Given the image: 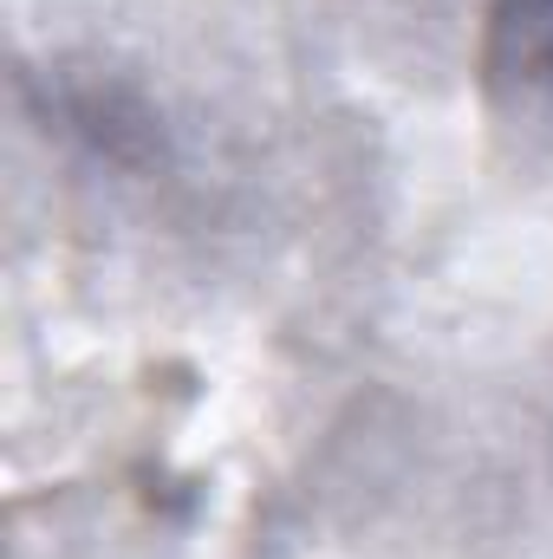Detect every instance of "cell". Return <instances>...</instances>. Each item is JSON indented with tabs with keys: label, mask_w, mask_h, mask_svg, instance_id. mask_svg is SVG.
Here are the masks:
<instances>
[{
	"label": "cell",
	"mask_w": 553,
	"mask_h": 559,
	"mask_svg": "<svg viewBox=\"0 0 553 559\" xmlns=\"http://www.w3.org/2000/svg\"><path fill=\"white\" fill-rule=\"evenodd\" d=\"M495 59L521 79L553 85V0H489Z\"/></svg>",
	"instance_id": "obj_1"
}]
</instances>
